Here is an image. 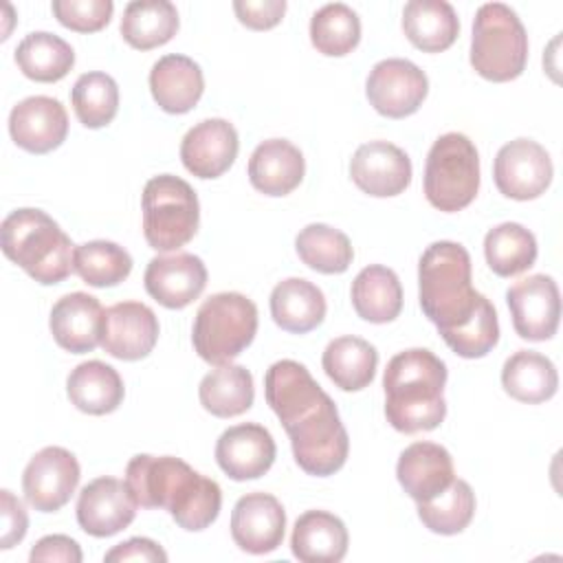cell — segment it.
Masks as SVG:
<instances>
[{
    "instance_id": "8fae6325",
    "label": "cell",
    "mask_w": 563,
    "mask_h": 563,
    "mask_svg": "<svg viewBox=\"0 0 563 563\" xmlns=\"http://www.w3.org/2000/svg\"><path fill=\"white\" fill-rule=\"evenodd\" d=\"M552 158L532 139H515L499 147L493 178L497 189L512 200H534L552 183Z\"/></svg>"
},
{
    "instance_id": "44dd1931",
    "label": "cell",
    "mask_w": 563,
    "mask_h": 563,
    "mask_svg": "<svg viewBox=\"0 0 563 563\" xmlns=\"http://www.w3.org/2000/svg\"><path fill=\"white\" fill-rule=\"evenodd\" d=\"M158 341V319L141 301H121L106 310L101 347L121 361L145 358Z\"/></svg>"
},
{
    "instance_id": "ffe728a7",
    "label": "cell",
    "mask_w": 563,
    "mask_h": 563,
    "mask_svg": "<svg viewBox=\"0 0 563 563\" xmlns=\"http://www.w3.org/2000/svg\"><path fill=\"white\" fill-rule=\"evenodd\" d=\"M238 150L240 139L233 123L227 119H205L183 136L180 161L198 178H218L233 165Z\"/></svg>"
},
{
    "instance_id": "5b68a950",
    "label": "cell",
    "mask_w": 563,
    "mask_h": 563,
    "mask_svg": "<svg viewBox=\"0 0 563 563\" xmlns=\"http://www.w3.org/2000/svg\"><path fill=\"white\" fill-rule=\"evenodd\" d=\"M528 62V33L504 2L477 9L471 37V66L488 81L517 79Z\"/></svg>"
},
{
    "instance_id": "f35d334b",
    "label": "cell",
    "mask_w": 563,
    "mask_h": 563,
    "mask_svg": "<svg viewBox=\"0 0 563 563\" xmlns=\"http://www.w3.org/2000/svg\"><path fill=\"white\" fill-rule=\"evenodd\" d=\"M361 40V20L356 11L343 2H330L314 11L310 20V42L328 57H343L356 48Z\"/></svg>"
},
{
    "instance_id": "d6986e66",
    "label": "cell",
    "mask_w": 563,
    "mask_h": 563,
    "mask_svg": "<svg viewBox=\"0 0 563 563\" xmlns=\"http://www.w3.org/2000/svg\"><path fill=\"white\" fill-rule=\"evenodd\" d=\"M275 440L257 422H242L222 431L216 442V462L235 482L262 477L275 462Z\"/></svg>"
},
{
    "instance_id": "4dcf8cb0",
    "label": "cell",
    "mask_w": 563,
    "mask_h": 563,
    "mask_svg": "<svg viewBox=\"0 0 563 563\" xmlns=\"http://www.w3.org/2000/svg\"><path fill=\"white\" fill-rule=\"evenodd\" d=\"M350 297L356 314L369 323H389L402 310L400 279L380 264H369L354 277Z\"/></svg>"
},
{
    "instance_id": "484cf974",
    "label": "cell",
    "mask_w": 563,
    "mask_h": 563,
    "mask_svg": "<svg viewBox=\"0 0 563 563\" xmlns=\"http://www.w3.org/2000/svg\"><path fill=\"white\" fill-rule=\"evenodd\" d=\"M150 90L161 110L169 114H185L200 101L205 77L191 57L169 53L152 66Z\"/></svg>"
},
{
    "instance_id": "e0dca14e",
    "label": "cell",
    "mask_w": 563,
    "mask_h": 563,
    "mask_svg": "<svg viewBox=\"0 0 563 563\" xmlns=\"http://www.w3.org/2000/svg\"><path fill=\"white\" fill-rule=\"evenodd\" d=\"M354 185L376 198L402 194L411 183V161L389 141H369L356 147L350 161Z\"/></svg>"
},
{
    "instance_id": "7a4b0ae2",
    "label": "cell",
    "mask_w": 563,
    "mask_h": 563,
    "mask_svg": "<svg viewBox=\"0 0 563 563\" xmlns=\"http://www.w3.org/2000/svg\"><path fill=\"white\" fill-rule=\"evenodd\" d=\"M125 484L139 506L165 508L189 532L209 528L220 515L218 482L174 455H134L125 468Z\"/></svg>"
},
{
    "instance_id": "e575fe53",
    "label": "cell",
    "mask_w": 563,
    "mask_h": 563,
    "mask_svg": "<svg viewBox=\"0 0 563 563\" xmlns=\"http://www.w3.org/2000/svg\"><path fill=\"white\" fill-rule=\"evenodd\" d=\"M123 40L139 51L167 44L178 31V11L169 0H132L121 18Z\"/></svg>"
},
{
    "instance_id": "7bdbcfd3",
    "label": "cell",
    "mask_w": 563,
    "mask_h": 563,
    "mask_svg": "<svg viewBox=\"0 0 563 563\" xmlns=\"http://www.w3.org/2000/svg\"><path fill=\"white\" fill-rule=\"evenodd\" d=\"M112 0H53V13L70 31L95 33L112 18Z\"/></svg>"
},
{
    "instance_id": "4316f807",
    "label": "cell",
    "mask_w": 563,
    "mask_h": 563,
    "mask_svg": "<svg viewBox=\"0 0 563 563\" xmlns=\"http://www.w3.org/2000/svg\"><path fill=\"white\" fill-rule=\"evenodd\" d=\"M347 528L328 510L303 512L292 528L290 550L301 563H339L347 554Z\"/></svg>"
},
{
    "instance_id": "4fadbf2b",
    "label": "cell",
    "mask_w": 563,
    "mask_h": 563,
    "mask_svg": "<svg viewBox=\"0 0 563 563\" xmlns=\"http://www.w3.org/2000/svg\"><path fill=\"white\" fill-rule=\"evenodd\" d=\"M515 332L526 341H548L561 319L559 286L550 275H530L506 290Z\"/></svg>"
},
{
    "instance_id": "8d00e7d4",
    "label": "cell",
    "mask_w": 563,
    "mask_h": 563,
    "mask_svg": "<svg viewBox=\"0 0 563 563\" xmlns=\"http://www.w3.org/2000/svg\"><path fill=\"white\" fill-rule=\"evenodd\" d=\"M295 249L306 266L323 275L345 273L354 260L350 238L343 231L321 222L303 227L295 238Z\"/></svg>"
},
{
    "instance_id": "9c48e42d",
    "label": "cell",
    "mask_w": 563,
    "mask_h": 563,
    "mask_svg": "<svg viewBox=\"0 0 563 563\" xmlns=\"http://www.w3.org/2000/svg\"><path fill=\"white\" fill-rule=\"evenodd\" d=\"M286 433L290 438L295 462L308 475H334L347 460L350 438L330 396H325L312 411L288 424Z\"/></svg>"
},
{
    "instance_id": "ac0fdd59",
    "label": "cell",
    "mask_w": 563,
    "mask_h": 563,
    "mask_svg": "<svg viewBox=\"0 0 563 563\" xmlns=\"http://www.w3.org/2000/svg\"><path fill=\"white\" fill-rule=\"evenodd\" d=\"M145 290L161 306L180 310L198 299L207 286V268L194 253L156 255L143 275Z\"/></svg>"
},
{
    "instance_id": "ba28073f",
    "label": "cell",
    "mask_w": 563,
    "mask_h": 563,
    "mask_svg": "<svg viewBox=\"0 0 563 563\" xmlns=\"http://www.w3.org/2000/svg\"><path fill=\"white\" fill-rule=\"evenodd\" d=\"M479 189V154L473 141L460 132H446L433 141L424 165V196L438 211H460L473 202Z\"/></svg>"
},
{
    "instance_id": "9a60e30c",
    "label": "cell",
    "mask_w": 563,
    "mask_h": 563,
    "mask_svg": "<svg viewBox=\"0 0 563 563\" xmlns=\"http://www.w3.org/2000/svg\"><path fill=\"white\" fill-rule=\"evenodd\" d=\"M286 512L277 497L268 493L242 495L231 512V537L249 554H268L284 541Z\"/></svg>"
},
{
    "instance_id": "836d02e7",
    "label": "cell",
    "mask_w": 563,
    "mask_h": 563,
    "mask_svg": "<svg viewBox=\"0 0 563 563\" xmlns=\"http://www.w3.org/2000/svg\"><path fill=\"white\" fill-rule=\"evenodd\" d=\"M200 405L218 418H235L251 409L255 398L253 376L242 365H218L211 369L198 387Z\"/></svg>"
},
{
    "instance_id": "d4e9b609",
    "label": "cell",
    "mask_w": 563,
    "mask_h": 563,
    "mask_svg": "<svg viewBox=\"0 0 563 563\" xmlns=\"http://www.w3.org/2000/svg\"><path fill=\"white\" fill-rule=\"evenodd\" d=\"M303 174V154L286 139L262 141L249 158V180L264 196L290 194L299 187Z\"/></svg>"
},
{
    "instance_id": "5bb4252c",
    "label": "cell",
    "mask_w": 563,
    "mask_h": 563,
    "mask_svg": "<svg viewBox=\"0 0 563 563\" xmlns=\"http://www.w3.org/2000/svg\"><path fill=\"white\" fill-rule=\"evenodd\" d=\"M136 506L125 482L97 477L79 493L77 523L90 537H112L134 521Z\"/></svg>"
},
{
    "instance_id": "ab89813d",
    "label": "cell",
    "mask_w": 563,
    "mask_h": 563,
    "mask_svg": "<svg viewBox=\"0 0 563 563\" xmlns=\"http://www.w3.org/2000/svg\"><path fill=\"white\" fill-rule=\"evenodd\" d=\"M73 268L88 286L108 288L121 284L132 273V257L117 242L92 240L75 249Z\"/></svg>"
},
{
    "instance_id": "603a6c76",
    "label": "cell",
    "mask_w": 563,
    "mask_h": 563,
    "mask_svg": "<svg viewBox=\"0 0 563 563\" xmlns=\"http://www.w3.org/2000/svg\"><path fill=\"white\" fill-rule=\"evenodd\" d=\"M106 310L101 301L88 292H68L57 299L51 310V332L59 347L84 354L101 345Z\"/></svg>"
},
{
    "instance_id": "7402d4cb",
    "label": "cell",
    "mask_w": 563,
    "mask_h": 563,
    "mask_svg": "<svg viewBox=\"0 0 563 563\" xmlns=\"http://www.w3.org/2000/svg\"><path fill=\"white\" fill-rule=\"evenodd\" d=\"M264 394L284 429L312 411L328 396L306 365L292 358H282L266 369Z\"/></svg>"
},
{
    "instance_id": "3957f363",
    "label": "cell",
    "mask_w": 563,
    "mask_h": 563,
    "mask_svg": "<svg viewBox=\"0 0 563 563\" xmlns=\"http://www.w3.org/2000/svg\"><path fill=\"white\" fill-rule=\"evenodd\" d=\"M446 363L431 350L411 347L389 358L383 374L385 416L400 433L431 431L446 416Z\"/></svg>"
},
{
    "instance_id": "30bf717a",
    "label": "cell",
    "mask_w": 563,
    "mask_h": 563,
    "mask_svg": "<svg viewBox=\"0 0 563 563\" xmlns=\"http://www.w3.org/2000/svg\"><path fill=\"white\" fill-rule=\"evenodd\" d=\"M429 92L427 75L409 59L389 57L374 64L365 81V95L374 110L389 119L413 114Z\"/></svg>"
},
{
    "instance_id": "8992f818",
    "label": "cell",
    "mask_w": 563,
    "mask_h": 563,
    "mask_svg": "<svg viewBox=\"0 0 563 563\" xmlns=\"http://www.w3.org/2000/svg\"><path fill=\"white\" fill-rule=\"evenodd\" d=\"M255 332V303L242 292H216L200 303L191 328V341L202 361L224 365L253 343Z\"/></svg>"
},
{
    "instance_id": "60d3db41",
    "label": "cell",
    "mask_w": 563,
    "mask_h": 563,
    "mask_svg": "<svg viewBox=\"0 0 563 563\" xmlns=\"http://www.w3.org/2000/svg\"><path fill=\"white\" fill-rule=\"evenodd\" d=\"M70 103L81 125L97 130L108 125L119 110V86L108 73H84L70 90Z\"/></svg>"
},
{
    "instance_id": "1f68e13d",
    "label": "cell",
    "mask_w": 563,
    "mask_h": 563,
    "mask_svg": "<svg viewBox=\"0 0 563 563\" xmlns=\"http://www.w3.org/2000/svg\"><path fill=\"white\" fill-rule=\"evenodd\" d=\"M323 372L343 391L365 389L376 374L378 352L361 336H339L332 339L321 356Z\"/></svg>"
},
{
    "instance_id": "277c9868",
    "label": "cell",
    "mask_w": 563,
    "mask_h": 563,
    "mask_svg": "<svg viewBox=\"0 0 563 563\" xmlns=\"http://www.w3.org/2000/svg\"><path fill=\"white\" fill-rule=\"evenodd\" d=\"M2 253L44 286L64 282L73 268L75 249L59 224L42 209L24 207L2 220Z\"/></svg>"
},
{
    "instance_id": "d6a6232c",
    "label": "cell",
    "mask_w": 563,
    "mask_h": 563,
    "mask_svg": "<svg viewBox=\"0 0 563 563\" xmlns=\"http://www.w3.org/2000/svg\"><path fill=\"white\" fill-rule=\"evenodd\" d=\"M501 385L519 402L539 405L550 400L559 387L554 363L532 350H519L501 367Z\"/></svg>"
},
{
    "instance_id": "b9f144b4",
    "label": "cell",
    "mask_w": 563,
    "mask_h": 563,
    "mask_svg": "<svg viewBox=\"0 0 563 563\" xmlns=\"http://www.w3.org/2000/svg\"><path fill=\"white\" fill-rule=\"evenodd\" d=\"M475 515V493L464 479H453L446 490L429 501H418V517L435 534L462 532Z\"/></svg>"
},
{
    "instance_id": "7dc6e473",
    "label": "cell",
    "mask_w": 563,
    "mask_h": 563,
    "mask_svg": "<svg viewBox=\"0 0 563 563\" xmlns=\"http://www.w3.org/2000/svg\"><path fill=\"white\" fill-rule=\"evenodd\" d=\"M103 561L108 563H123V561H167V552L152 539L147 537H132L119 545H114L112 550L106 552Z\"/></svg>"
},
{
    "instance_id": "6da1fadb",
    "label": "cell",
    "mask_w": 563,
    "mask_h": 563,
    "mask_svg": "<svg viewBox=\"0 0 563 563\" xmlns=\"http://www.w3.org/2000/svg\"><path fill=\"white\" fill-rule=\"evenodd\" d=\"M418 299L424 317L462 358H482L499 341L495 306L471 284V255L451 240L433 242L418 264Z\"/></svg>"
},
{
    "instance_id": "f1b7e54d",
    "label": "cell",
    "mask_w": 563,
    "mask_h": 563,
    "mask_svg": "<svg viewBox=\"0 0 563 563\" xmlns=\"http://www.w3.org/2000/svg\"><path fill=\"white\" fill-rule=\"evenodd\" d=\"M66 391L79 411L103 416L123 402L125 387L112 365L103 361H86L68 374Z\"/></svg>"
},
{
    "instance_id": "cb8c5ba5",
    "label": "cell",
    "mask_w": 563,
    "mask_h": 563,
    "mask_svg": "<svg viewBox=\"0 0 563 563\" xmlns=\"http://www.w3.org/2000/svg\"><path fill=\"white\" fill-rule=\"evenodd\" d=\"M396 477L411 499L429 501L455 479L453 457L442 444L427 440L413 442L400 453Z\"/></svg>"
},
{
    "instance_id": "74e56055",
    "label": "cell",
    "mask_w": 563,
    "mask_h": 563,
    "mask_svg": "<svg viewBox=\"0 0 563 563\" xmlns=\"http://www.w3.org/2000/svg\"><path fill=\"white\" fill-rule=\"evenodd\" d=\"M484 255L495 275L512 277L534 264L537 240L519 222H501L486 233Z\"/></svg>"
},
{
    "instance_id": "f6af8a7d",
    "label": "cell",
    "mask_w": 563,
    "mask_h": 563,
    "mask_svg": "<svg viewBox=\"0 0 563 563\" xmlns=\"http://www.w3.org/2000/svg\"><path fill=\"white\" fill-rule=\"evenodd\" d=\"M0 515H2V530H0V548L9 550L20 543L29 528V517L22 501L7 488L0 490Z\"/></svg>"
},
{
    "instance_id": "f546056e",
    "label": "cell",
    "mask_w": 563,
    "mask_h": 563,
    "mask_svg": "<svg viewBox=\"0 0 563 563\" xmlns=\"http://www.w3.org/2000/svg\"><path fill=\"white\" fill-rule=\"evenodd\" d=\"M402 31L416 48L440 53L455 42L460 20L444 0H411L402 9Z\"/></svg>"
},
{
    "instance_id": "7c38bea8",
    "label": "cell",
    "mask_w": 563,
    "mask_h": 563,
    "mask_svg": "<svg viewBox=\"0 0 563 563\" xmlns=\"http://www.w3.org/2000/svg\"><path fill=\"white\" fill-rule=\"evenodd\" d=\"M79 477V462L68 449L44 446L29 460L22 473V490L35 510L55 512L70 501Z\"/></svg>"
},
{
    "instance_id": "d590c367",
    "label": "cell",
    "mask_w": 563,
    "mask_h": 563,
    "mask_svg": "<svg viewBox=\"0 0 563 563\" xmlns=\"http://www.w3.org/2000/svg\"><path fill=\"white\" fill-rule=\"evenodd\" d=\"M15 62L29 79L51 84L68 75L75 64V51L55 33L33 31L18 44Z\"/></svg>"
},
{
    "instance_id": "83f0119b",
    "label": "cell",
    "mask_w": 563,
    "mask_h": 563,
    "mask_svg": "<svg viewBox=\"0 0 563 563\" xmlns=\"http://www.w3.org/2000/svg\"><path fill=\"white\" fill-rule=\"evenodd\" d=\"M325 310L321 288L303 277L282 279L271 292L273 321L292 334H306L321 325Z\"/></svg>"
},
{
    "instance_id": "52a82bcc",
    "label": "cell",
    "mask_w": 563,
    "mask_h": 563,
    "mask_svg": "<svg viewBox=\"0 0 563 563\" xmlns=\"http://www.w3.org/2000/svg\"><path fill=\"white\" fill-rule=\"evenodd\" d=\"M143 235L154 251H176L198 231L200 205L194 187L174 176L161 174L143 187Z\"/></svg>"
},
{
    "instance_id": "bcb514c9",
    "label": "cell",
    "mask_w": 563,
    "mask_h": 563,
    "mask_svg": "<svg viewBox=\"0 0 563 563\" xmlns=\"http://www.w3.org/2000/svg\"><path fill=\"white\" fill-rule=\"evenodd\" d=\"M31 563H40V561H62V563H81L84 554L81 548L75 539L66 537V534H48L42 537L29 554Z\"/></svg>"
},
{
    "instance_id": "ee69618b",
    "label": "cell",
    "mask_w": 563,
    "mask_h": 563,
    "mask_svg": "<svg viewBox=\"0 0 563 563\" xmlns=\"http://www.w3.org/2000/svg\"><path fill=\"white\" fill-rule=\"evenodd\" d=\"M233 11L244 26L253 31H266L279 24L284 18L286 0H235Z\"/></svg>"
},
{
    "instance_id": "2e32d148",
    "label": "cell",
    "mask_w": 563,
    "mask_h": 563,
    "mask_svg": "<svg viewBox=\"0 0 563 563\" xmlns=\"http://www.w3.org/2000/svg\"><path fill=\"white\" fill-rule=\"evenodd\" d=\"M9 132L18 147L46 154L59 147L68 134V114L59 99L33 95L18 101L9 114Z\"/></svg>"
}]
</instances>
